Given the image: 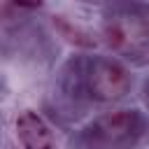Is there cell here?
Listing matches in <instances>:
<instances>
[{
    "mask_svg": "<svg viewBox=\"0 0 149 149\" xmlns=\"http://www.w3.org/2000/svg\"><path fill=\"white\" fill-rule=\"evenodd\" d=\"M102 33L105 42L123 56H140L149 47V19L137 7L112 9L105 16Z\"/></svg>",
    "mask_w": 149,
    "mask_h": 149,
    "instance_id": "obj_1",
    "label": "cell"
},
{
    "mask_svg": "<svg viewBox=\"0 0 149 149\" xmlns=\"http://www.w3.org/2000/svg\"><path fill=\"white\" fill-rule=\"evenodd\" d=\"M142 133H144L142 116L137 112H130V109H119V112H107L100 119H95L88 126L86 135L98 147L126 149V147H133Z\"/></svg>",
    "mask_w": 149,
    "mask_h": 149,
    "instance_id": "obj_2",
    "label": "cell"
},
{
    "mask_svg": "<svg viewBox=\"0 0 149 149\" xmlns=\"http://www.w3.org/2000/svg\"><path fill=\"white\" fill-rule=\"evenodd\" d=\"M86 88L91 98L100 102H114L121 100L130 88V77L123 65L109 58H95L88 65L86 72Z\"/></svg>",
    "mask_w": 149,
    "mask_h": 149,
    "instance_id": "obj_3",
    "label": "cell"
},
{
    "mask_svg": "<svg viewBox=\"0 0 149 149\" xmlns=\"http://www.w3.org/2000/svg\"><path fill=\"white\" fill-rule=\"evenodd\" d=\"M16 137L23 149H56L49 126L33 109H26L16 116Z\"/></svg>",
    "mask_w": 149,
    "mask_h": 149,
    "instance_id": "obj_4",
    "label": "cell"
}]
</instances>
